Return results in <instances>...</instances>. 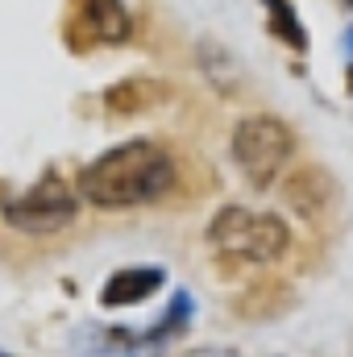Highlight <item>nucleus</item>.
Masks as SVG:
<instances>
[{"instance_id": "f257e3e1", "label": "nucleus", "mask_w": 353, "mask_h": 357, "mask_svg": "<svg viewBox=\"0 0 353 357\" xmlns=\"http://www.w3.org/2000/svg\"><path fill=\"white\" fill-rule=\"evenodd\" d=\"M179 178V167L167 146L150 142V137H133L121 142L112 150H104L100 158H91L80 171V195L91 208L104 212H125V208H142L163 199Z\"/></svg>"}, {"instance_id": "f03ea898", "label": "nucleus", "mask_w": 353, "mask_h": 357, "mask_svg": "<svg viewBox=\"0 0 353 357\" xmlns=\"http://www.w3.org/2000/svg\"><path fill=\"white\" fill-rule=\"evenodd\" d=\"M208 245L220 258H233L241 266H270L287 254L291 245V229L270 216V212H254L241 204H229L212 216L208 225Z\"/></svg>"}, {"instance_id": "7ed1b4c3", "label": "nucleus", "mask_w": 353, "mask_h": 357, "mask_svg": "<svg viewBox=\"0 0 353 357\" xmlns=\"http://www.w3.org/2000/svg\"><path fill=\"white\" fill-rule=\"evenodd\" d=\"M0 216L4 225H13L17 233H29V237H50L59 229H67L75 216H80V195L71 191V183L63 175H42L33 187H25L21 195H8L0 204Z\"/></svg>"}, {"instance_id": "20e7f679", "label": "nucleus", "mask_w": 353, "mask_h": 357, "mask_svg": "<svg viewBox=\"0 0 353 357\" xmlns=\"http://www.w3.org/2000/svg\"><path fill=\"white\" fill-rule=\"evenodd\" d=\"M233 162H237V171L250 178L254 187H270L274 178L287 171V162H291V150H295V133L278 121V116H246V121H237V129H233Z\"/></svg>"}, {"instance_id": "39448f33", "label": "nucleus", "mask_w": 353, "mask_h": 357, "mask_svg": "<svg viewBox=\"0 0 353 357\" xmlns=\"http://www.w3.org/2000/svg\"><path fill=\"white\" fill-rule=\"evenodd\" d=\"M163 270L158 266H129V270H117L104 291H100V303L104 307H133V303H146L158 287H163Z\"/></svg>"}, {"instance_id": "423d86ee", "label": "nucleus", "mask_w": 353, "mask_h": 357, "mask_svg": "<svg viewBox=\"0 0 353 357\" xmlns=\"http://www.w3.org/2000/svg\"><path fill=\"white\" fill-rule=\"evenodd\" d=\"M84 25H88L91 42H104V46H117L133 33V17L125 8V0H84L80 8Z\"/></svg>"}, {"instance_id": "0eeeda50", "label": "nucleus", "mask_w": 353, "mask_h": 357, "mask_svg": "<svg viewBox=\"0 0 353 357\" xmlns=\"http://www.w3.org/2000/svg\"><path fill=\"white\" fill-rule=\"evenodd\" d=\"M266 4H270V13H274V29H278L287 42H295V50H303L308 38H303L299 21H295V13H291V4H287V0H266Z\"/></svg>"}, {"instance_id": "6e6552de", "label": "nucleus", "mask_w": 353, "mask_h": 357, "mask_svg": "<svg viewBox=\"0 0 353 357\" xmlns=\"http://www.w3.org/2000/svg\"><path fill=\"white\" fill-rule=\"evenodd\" d=\"M187 316H191V295H183V291H179L175 303H171V316H167V320H163V324H158V328L150 333V341H163V337L179 333V324H183Z\"/></svg>"}, {"instance_id": "1a4fd4ad", "label": "nucleus", "mask_w": 353, "mask_h": 357, "mask_svg": "<svg viewBox=\"0 0 353 357\" xmlns=\"http://www.w3.org/2000/svg\"><path fill=\"white\" fill-rule=\"evenodd\" d=\"M187 357H241V354H233V349H191Z\"/></svg>"}, {"instance_id": "9d476101", "label": "nucleus", "mask_w": 353, "mask_h": 357, "mask_svg": "<svg viewBox=\"0 0 353 357\" xmlns=\"http://www.w3.org/2000/svg\"><path fill=\"white\" fill-rule=\"evenodd\" d=\"M345 54H350V63H353V25L345 29Z\"/></svg>"}, {"instance_id": "9b49d317", "label": "nucleus", "mask_w": 353, "mask_h": 357, "mask_svg": "<svg viewBox=\"0 0 353 357\" xmlns=\"http://www.w3.org/2000/svg\"><path fill=\"white\" fill-rule=\"evenodd\" d=\"M350 4H353V0H350Z\"/></svg>"}, {"instance_id": "f8f14e48", "label": "nucleus", "mask_w": 353, "mask_h": 357, "mask_svg": "<svg viewBox=\"0 0 353 357\" xmlns=\"http://www.w3.org/2000/svg\"><path fill=\"white\" fill-rule=\"evenodd\" d=\"M0 357H4V354H0Z\"/></svg>"}]
</instances>
